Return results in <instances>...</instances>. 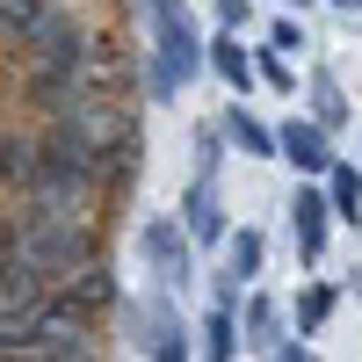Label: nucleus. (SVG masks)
<instances>
[{
	"mask_svg": "<svg viewBox=\"0 0 362 362\" xmlns=\"http://www.w3.org/2000/svg\"><path fill=\"white\" fill-rule=\"evenodd\" d=\"M8 261H22L29 276H44V283H66L80 276L87 261H95V225L87 218H29L8 232Z\"/></svg>",
	"mask_w": 362,
	"mask_h": 362,
	"instance_id": "f257e3e1",
	"label": "nucleus"
},
{
	"mask_svg": "<svg viewBox=\"0 0 362 362\" xmlns=\"http://www.w3.org/2000/svg\"><path fill=\"white\" fill-rule=\"evenodd\" d=\"M196 66H203L196 15H189V8H167V15H153V66H145V95H153V102H174L181 87L196 80Z\"/></svg>",
	"mask_w": 362,
	"mask_h": 362,
	"instance_id": "f03ea898",
	"label": "nucleus"
},
{
	"mask_svg": "<svg viewBox=\"0 0 362 362\" xmlns=\"http://www.w3.org/2000/svg\"><path fill=\"white\" fill-rule=\"evenodd\" d=\"M131 348L145 355V362H189V326L174 319V305H167V290L160 297H138L131 305Z\"/></svg>",
	"mask_w": 362,
	"mask_h": 362,
	"instance_id": "7ed1b4c3",
	"label": "nucleus"
},
{
	"mask_svg": "<svg viewBox=\"0 0 362 362\" xmlns=\"http://www.w3.org/2000/svg\"><path fill=\"white\" fill-rule=\"evenodd\" d=\"M181 239L189 247H218V239L232 232L225 225V203H218V174H189V189H181Z\"/></svg>",
	"mask_w": 362,
	"mask_h": 362,
	"instance_id": "20e7f679",
	"label": "nucleus"
},
{
	"mask_svg": "<svg viewBox=\"0 0 362 362\" xmlns=\"http://www.w3.org/2000/svg\"><path fill=\"white\" fill-rule=\"evenodd\" d=\"M138 247H145V261H153V276H160V290H181L196 276V261H189V239H181V225L174 218H153L138 232Z\"/></svg>",
	"mask_w": 362,
	"mask_h": 362,
	"instance_id": "39448f33",
	"label": "nucleus"
},
{
	"mask_svg": "<svg viewBox=\"0 0 362 362\" xmlns=\"http://www.w3.org/2000/svg\"><path fill=\"white\" fill-rule=\"evenodd\" d=\"M290 232H297V261L312 268V261L326 254V232H334V210H326V196L312 189V181L290 196Z\"/></svg>",
	"mask_w": 362,
	"mask_h": 362,
	"instance_id": "423d86ee",
	"label": "nucleus"
},
{
	"mask_svg": "<svg viewBox=\"0 0 362 362\" xmlns=\"http://www.w3.org/2000/svg\"><path fill=\"white\" fill-rule=\"evenodd\" d=\"M51 305H66V312H73V319L87 326V319H95V312H109V305H116V276H109L102 261H87L80 276H66V290H58Z\"/></svg>",
	"mask_w": 362,
	"mask_h": 362,
	"instance_id": "0eeeda50",
	"label": "nucleus"
},
{
	"mask_svg": "<svg viewBox=\"0 0 362 362\" xmlns=\"http://www.w3.org/2000/svg\"><path fill=\"white\" fill-rule=\"evenodd\" d=\"M276 153H283V160H290L297 174H305V181L334 167V145H326V131H319V124H305V116H297V124H283V131H276Z\"/></svg>",
	"mask_w": 362,
	"mask_h": 362,
	"instance_id": "6e6552de",
	"label": "nucleus"
},
{
	"mask_svg": "<svg viewBox=\"0 0 362 362\" xmlns=\"http://www.w3.org/2000/svg\"><path fill=\"white\" fill-rule=\"evenodd\" d=\"M232 326H239V341L261 348V355H276V348H283V312H276V297H268V290H254V297H247V312H232Z\"/></svg>",
	"mask_w": 362,
	"mask_h": 362,
	"instance_id": "1a4fd4ad",
	"label": "nucleus"
},
{
	"mask_svg": "<svg viewBox=\"0 0 362 362\" xmlns=\"http://www.w3.org/2000/svg\"><path fill=\"white\" fill-rule=\"evenodd\" d=\"M261 254H268V239L247 225V232H225V283L232 290H247L254 276H261Z\"/></svg>",
	"mask_w": 362,
	"mask_h": 362,
	"instance_id": "9d476101",
	"label": "nucleus"
},
{
	"mask_svg": "<svg viewBox=\"0 0 362 362\" xmlns=\"http://www.w3.org/2000/svg\"><path fill=\"white\" fill-rule=\"evenodd\" d=\"M218 138H225V145H239L247 160H268V153H276V131H268L254 109H225V131H218Z\"/></svg>",
	"mask_w": 362,
	"mask_h": 362,
	"instance_id": "9b49d317",
	"label": "nucleus"
},
{
	"mask_svg": "<svg viewBox=\"0 0 362 362\" xmlns=\"http://www.w3.org/2000/svg\"><path fill=\"white\" fill-rule=\"evenodd\" d=\"M29 174H37V145L15 138V131H0V189H22L29 196Z\"/></svg>",
	"mask_w": 362,
	"mask_h": 362,
	"instance_id": "f8f14e48",
	"label": "nucleus"
},
{
	"mask_svg": "<svg viewBox=\"0 0 362 362\" xmlns=\"http://www.w3.org/2000/svg\"><path fill=\"white\" fill-rule=\"evenodd\" d=\"M312 102H319V109H312V124H319V131H341V124H348V95H341V80L326 73V66L312 73Z\"/></svg>",
	"mask_w": 362,
	"mask_h": 362,
	"instance_id": "ddd939ff",
	"label": "nucleus"
},
{
	"mask_svg": "<svg viewBox=\"0 0 362 362\" xmlns=\"http://www.w3.org/2000/svg\"><path fill=\"white\" fill-rule=\"evenodd\" d=\"M196 348H203V362H232V355H239V326H232V312H225V305H210L203 341H196Z\"/></svg>",
	"mask_w": 362,
	"mask_h": 362,
	"instance_id": "4468645a",
	"label": "nucleus"
},
{
	"mask_svg": "<svg viewBox=\"0 0 362 362\" xmlns=\"http://www.w3.org/2000/svg\"><path fill=\"white\" fill-rule=\"evenodd\" d=\"M326 174H334V189H326V210L355 225V218H362V167H341V160H334Z\"/></svg>",
	"mask_w": 362,
	"mask_h": 362,
	"instance_id": "2eb2a0df",
	"label": "nucleus"
},
{
	"mask_svg": "<svg viewBox=\"0 0 362 362\" xmlns=\"http://www.w3.org/2000/svg\"><path fill=\"white\" fill-rule=\"evenodd\" d=\"M44 0H0V51H22V37L37 29Z\"/></svg>",
	"mask_w": 362,
	"mask_h": 362,
	"instance_id": "dca6fc26",
	"label": "nucleus"
},
{
	"mask_svg": "<svg viewBox=\"0 0 362 362\" xmlns=\"http://www.w3.org/2000/svg\"><path fill=\"white\" fill-rule=\"evenodd\" d=\"M210 66H218V73L239 87V95L254 87V58H247V44H239V37H218V44H210Z\"/></svg>",
	"mask_w": 362,
	"mask_h": 362,
	"instance_id": "f3484780",
	"label": "nucleus"
},
{
	"mask_svg": "<svg viewBox=\"0 0 362 362\" xmlns=\"http://www.w3.org/2000/svg\"><path fill=\"white\" fill-rule=\"evenodd\" d=\"M334 297H341V283H312L305 297H297V334H319L326 312H334Z\"/></svg>",
	"mask_w": 362,
	"mask_h": 362,
	"instance_id": "a211bd4d",
	"label": "nucleus"
},
{
	"mask_svg": "<svg viewBox=\"0 0 362 362\" xmlns=\"http://www.w3.org/2000/svg\"><path fill=\"white\" fill-rule=\"evenodd\" d=\"M37 362H102V348H95V334H87V326H80V334H66V341H51Z\"/></svg>",
	"mask_w": 362,
	"mask_h": 362,
	"instance_id": "6ab92c4d",
	"label": "nucleus"
},
{
	"mask_svg": "<svg viewBox=\"0 0 362 362\" xmlns=\"http://www.w3.org/2000/svg\"><path fill=\"white\" fill-rule=\"evenodd\" d=\"M254 80H268V87H283V95H290V87H297V80H290V66H283L276 51H268V58H254Z\"/></svg>",
	"mask_w": 362,
	"mask_h": 362,
	"instance_id": "aec40b11",
	"label": "nucleus"
},
{
	"mask_svg": "<svg viewBox=\"0 0 362 362\" xmlns=\"http://www.w3.org/2000/svg\"><path fill=\"white\" fill-rule=\"evenodd\" d=\"M268 44H276V51H305V29H297V22H290V15H283V22H276V29H268Z\"/></svg>",
	"mask_w": 362,
	"mask_h": 362,
	"instance_id": "412c9836",
	"label": "nucleus"
},
{
	"mask_svg": "<svg viewBox=\"0 0 362 362\" xmlns=\"http://www.w3.org/2000/svg\"><path fill=\"white\" fill-rule=\"evenodd\" d=\"M218 22H225V37H239L247 29V0H218Z\"/></svg>",
	"mask_w": 362,
	"mask_h": 362,
	"instance_id": "4be33fe9",
	"label": "nucleus"
},
{
	"mask_svg": "<svg viewBox=\"0 0 362 362\" xmlns=\"http://www.w3.org/2000/svg\"><path fill=\"white\" fill-rule=\"evenodd\" d=\"M131 8H138L145 22H153V15H167V8H189V0H131Z\"/></svg>",
	"mask_w": 362,
	"mask_h": 362,
	"instance_id": "5701e85b",
	"label": "nucleus"
},
{
	"mask_svg": "<svg viewBox=\"0 0 362 362\" xmlns=\"http://www.w3.org/2000/svg\"><path fill=\"white\" fill-rule=\"evenodd\" d=\"M276 362H312V355L297 348V341H283V348H276Z\"/></svg>",
	"mask_w": 362,
	"mask_h": 362,
	"instance_id": "b1692460",
	"label": "nucleus"
},
{
	"mask_svg": "<svg viewBox=\"0 0 362 362\" xmlns=\"http://www.w3.org/2000/svg\"><path fill=\"white\" fill-rule=\"evenodd\" d=\"M8 232H15V225H8V218H0V254H8Z\"/></svg>",
	"mask_w": 362,
	"mask_h": 362,
	"instance_id": "393cba45",
	"label": "nucleus"
},
{
	"mask_svg": "<svg viewBox=\"0 0 362 362\" xmlns=\"http://www.w3.org/2000/svg\"><path fill=\"white\" fill-rule=\"evenodd\" d=\"M44 8H80V0H44Z\"/></svg>",
	"mask_w": 362,
	"mask_h": 362,
	"instance_id": "a878e982",
	"label": "nucleus"
},
{
	"mask_svg": "<svg viewBox=\"0 0 362 362\" xmlns=\"http://www.w3.org/2000/svg\"><path fill=\"white\" fill-rule=\"evenodd\" d=\"M334 8H362V0H334Z\"/></svg>",
	"mask_w": 362,
	"mask_h": 362,
	"instance_id": "bb28decb",
	"label": "nucleus"
},
{
	"mask_svg": "<svg viewBox=\"0 0 362 362\" xmlns=\"http://www.w3.org/2000/svg\"><path fill=\"white\" fill-rule=\"evenodd\" d=\"M283 8H305V0H283Z\"/></svg>",
	"mask_w": 362,
	"mask_h": 362,
	"instance_id": "cd10ccee",
	"label": "nucleus"
}]
</instances>
